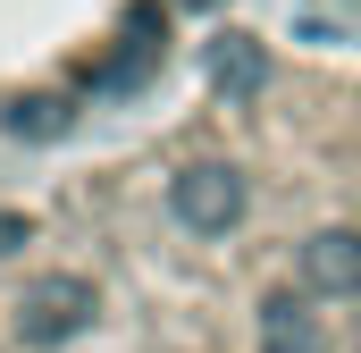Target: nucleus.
I'll return each mask as SVG.
<instances>
[{
    "label": "nucleus",
    "mask_w": 361,
    "mask_h": 353,
    "mask_svg": "<svg viewBox=\"0 0 361 353\" xmlns=\"http://www.w3.org/2000/svg\"><path fill=\"white\" fill-rule=\"evenodd\" d=\"M76 328H92V286L76 269H51L17 294V337L25 345H68Z\"/></svg>",
    "instance_id": "nucleus-1"
},
{
    "label": "nucleus",
    "mask_w": 361,
    "mask_h": 353,
    "mask_svg": "<svg viewBox=\"0 0 361 353\" xmlns=\"http://www.w3.org/2000/svg\"><path fill=\"white\" fill-rule=\"evenodd\" d=\"M302 286L311 294H361V236L353 227H319L302 244Z\"/></svg>",
    "instance_id": "nucleus-3"
},
{
    "label": "nucleus",
    "mask_w": 361,
    "mask_h": 353,
    "mask_svg": "<svg viewBox=\"0 0 361 353\" xmlns=\"http://www.w3.org/2000/svg\"><path fill=\"white\" fill-rule=\"evenodd\" d=\"M261 353H328V328H319V311H311L294 286H277L269 303H261Z\"/></svg>",
    "instance_id": "nucleus-4"
},
{
    "label": "nucleus",
    "mask_w": 361,
    "mask_h": 353,
    "mask_svg": "<svg viewBox=\"0 0 361 353\" xmlns=\"http://www.w3.org/2000/svg\"><path fill=\"white\" fill-rule=\"evenodd\" d=\"M177 8H219V0H177Z\"/></svg>",
    "instance_id": "nucleus-8"
},
{
    "label": "nucleus",
    "mask_w": 361,
    "mask_h": 353,
    "mask_svg": "<svg viewBox=\"0 0 361 353\" xmlns=\"http://www.w3.org/2000/svg\"><path fill=\"white\" fill-rule=\"evenodd\" d=\"M210 76H219V92H227V101H252V92H261V76H269V59H261V42H252V34H227V42L210 51Z\"/></svg>",
    "instance_id": "nucleus-5"
},
{
    "label": "nucleus",
    "mask_w": 361,
    "mask_h": 353,
    "mask_svg": "<svg viewBox=\"0 0 361 353\" xmlns=\"http://www.w3.org/2000/svg\"><path fill=\"white\" fill-rule=\"evenodd\" d=\"M76 126V109L59 101V92H34V101H8V135L17 143H59Z\"/></svg>",
    "instance_id": "nucleus-6"
},
{
    "label": "nucleus",
    "mask_w": 361,
    "mask_h": 353,
    "mask_svg": "<svg viewBox=\"0 0 361 353\" xmlns=\"http://www.w3.org/2000/svg\"><path fill=\"white\" fill-rule=\"evenodd\" d=\"M17 244H34V227H25V210H0V261H8Z\"/></svg>",
    "instance_id": "nucleus-7"
},
{
    "label": "nucleus",
    "mask_w": 361,
    "mask_h": 353,
    "mask_svg": "<svg viewBox=\"0 0 361 353\" xmlns=\"http://www.w3.org/2000/svg\"><path fill=\"white\" fill-rule=\"evenodd\" d=\"M169 210H177V227H193V236H227V227L244 219V169L193 160V169L169 185Z\"/></svg>",
    "instance_id": "nucleus-2"
}]
</instances>
